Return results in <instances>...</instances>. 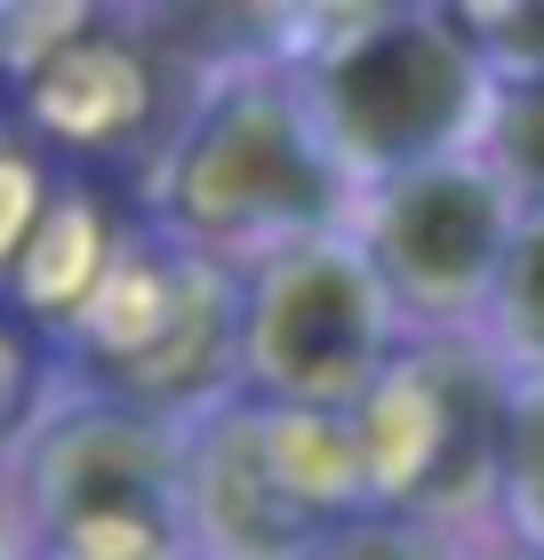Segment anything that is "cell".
Listing matches in <instances>:
<instances>
[{
    "label": "cell",
    "instance_id": "obj_5",
    "mask_svg": "<svg viewBox=\"0 0 544 560\" xmlns=\"http://www.w3.org/2000/svg\"><path fill=\"white\" fill-rule=\"evenodd\" d=\"M505 289H512V313H521V328L544 345V224L512 248V265H505Z\"/></svg>",
    "mask_w": 544,
    "mask_h": 560
},
{
    "label": "cell",
    "instance_id": "obj_9",
    "mask_svg": "<svg viewBox=\"0 0 544 560\" xmlns=\"http://www.w3.org/2000/svg\"><path fill=\"white\" fill-rule=\"evenodd\" d=\"M0 400H9V352H0Z\"/></svg>",
    "mask_w": 544,
    "mask_h": 560
},
{
    "label": "cell",
    "instance_id": "obj_4",
    "mask_svg": "<svg viewBox=\"0 0 544 560\" xmlns=\"http://www.w3.org/2000/svg\"><path fill=\"white\" fill-rule=\"evenodd\" d=\"M384 257L408 289H432V296H456L497 265V209L473 176H408L384 209Z\"/></svg>",
    "mask_w": 544,
    "mask_h": 560
},
{
    "label": "cell",
    "instance_id": "obj_2",
    "mask_svg": "<svg viewBox=\"0 0 544 560\" xmlns=\"http://www.w3.org/2000/svg\"><path fill=\"white\" fill-rule=\"evenodd\" d=\"M176 209L209 233H241V224H273V217H313L321 209V176L297 152L289 120L265 96L224 105L209 129L185 144L176 168Z\"/></svg>",
    "mask_w": 544,
    "mask_h": 560
},
{
    "label": "cell",
    "instance_id": "obj_8",
    "mask_svg": "<svg viewBox=\"0 0 544 560\" xmlns=\"http://www.w3.org/2000/svg\"><path fill=\"white\" fill-rule=\"evenodd\" d=\"M529 504H536V521H544V417H536V441H529Z\"/></svg>",
    "mask_w": 544,
    "mask_h": 560
},
{
    "label": "cell",
    "instance_id": "obj_1",
    "mask_svg": "<svg viewBox=\"0 0 544 560\" xmlns=\"http://www.w3.org/2000/svg\"><path fill=\"white\" fill-rule=\"evenodd\" d=\"M328 105L345 120V137L377 161H425L440 137H456L464 105H473V72L440 33H377L360 40L328 81Z\"/></svg>",
    "mask_w": 544,
    "mask_h": 560
},
{
    "label": "cell",
    "instance_id": "obj_3",
    "mask_svg": "<svg viewBox=\"0 0 544 560\" xmlns=\"http://www.w3.org/2000/svg\"><path fill=\"white\" fill-rule=\"evenodd\" d=\"M369 352V289L352 265L304 257L265 289L256 313V361L289 393H336Z\"/></svg>",
    "mask_w": 544,
    "mask_h": 560
},
{
    "label": "cell",
    "instance_id": "obj_6",
    "mask_svg": "<svg viewBox=\"0 0 544 560\" xmlns=\"http://www.w3.org/2000/svg\"><path fill=\"white\" fill-rule=\"evenodd\" d=\"M505 152L521 161V176H536V185H544V81L505 113Z\"/></svg>",
    "mask_w": 544,
    "mask_h": 560
},
{
    "label": "cell",
    "instance_id": "obj_10",
    "mask_svg": "<svg viewBox=\"0 0 544 560\" xmlns=\"http://www.w3.org/2000/svg\"><path fill=\"white\" fill-rule=\"evenodd\" d=\"M0 552H9V513H0Z\"/></svg>",
    "mask_w": 544,
    "mask_h": 560
},
{
    "label": "cell",
    "instance_id": "obj_7",
    "mask_svg": "<svg viewBox=\"0 0 544 560\" xmlns=\"http://www.w3.org/2000/svg\"><path fill=\"white\" fill-rule=\"evenodd\" d=\"M321 560H417V552L393 545V537H360V545H336V552H321Z\"/></svg>",
    "mask_w": 544,
    "mask_h": 560
}]
</instances>
